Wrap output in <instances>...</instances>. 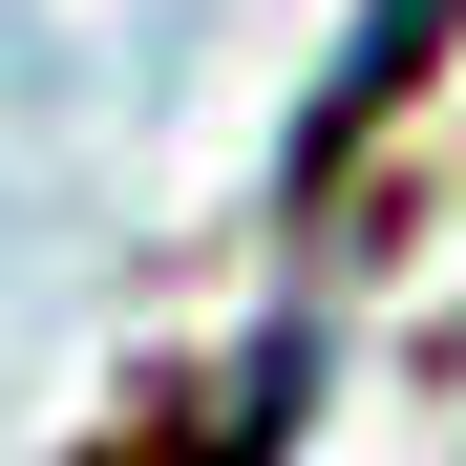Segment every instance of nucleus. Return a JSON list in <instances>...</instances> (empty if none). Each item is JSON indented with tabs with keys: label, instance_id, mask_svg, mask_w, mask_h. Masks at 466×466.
I'll return each instance as SVG.
<instances>
[{
	"label": "nucleus",
	"instance_id": "2",
	"mask_svg": "<svg viewBox=\"0 0 466 466\" xmlns=\"http://www.w3.org/2000/svg\"><path fill=\"white\" fill-rule=\"evenodd\" d=\"M276 424H297V339H255V360L191 403V466H276Z\"/></svg>",
	"mask_w": 466,
	"mask_h": 466
},
{
	"label": "nucleus",
	"instance_id": "1",
	"mask_svg": "<svg viewBox=\"0 0 466 466\" xmlns=\"http://www.w3.org/2000/svg\"><path fill=\"white\" fill-rule=\"evenodd\" d=\"M445 22H466V0H360V22H339V64H319V106H297V191H339L360 148L403 127V86L445 64Z\"/></svg>",
	"mask_w": 466,
	"mask_h": 466
}]
</instances>
